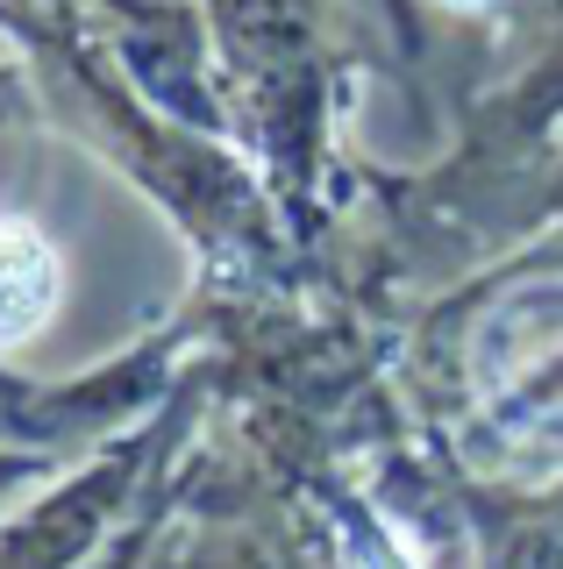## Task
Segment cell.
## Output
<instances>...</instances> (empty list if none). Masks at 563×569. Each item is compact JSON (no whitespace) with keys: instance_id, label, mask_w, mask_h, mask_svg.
Returning <instances> with one entry per match:
<instances>
[{"instance_id":"1","label":"cell","mask_w":563,"mask_h":569,"mask_svg":"<svg viewBox=\"0 0 563 569\" xmlns=\"http://www.w3.org/2000/svg\"><path fill=\"white\" fill-rule=\"evenodd\" d=\"M58 307V257L37 228L0 221V349L29 342Z\"/></svg>"}]
</instances>
